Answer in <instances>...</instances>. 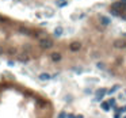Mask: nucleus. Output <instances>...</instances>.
Returning a JSON list of instances; mask_svg holds the SVG:
<instances>
[{"mask_svg":"<svg viewBox=\"0 0 126 118\" xmlns=\"http://www.w3.org/2000/svg\"><path fill=\"white\" fill-rule=\"evenodd\" d=\"M39 46H41L42 49H52V47L54 46V42H53V39L49 38V37H42V38L39 39Z\"/></svg>","mask_w":126,"mask_h":118,"instance_id":"1","label":"nucleus"},{"mask_svg":"<svg viewBox=\"0 0 126 118\" xmlns=\"http://www.w3.org/2000/svg\"><path fill=\"white\" fill-rule=\"evenodd\" d=\"M114 47H117V49H125L126 47V41L125 39H115L114 41Z\"/></svg>","mask_w":126,"mask_h":118,"instance_id":"2","label":"nucleus"},{"mask_svg":"<svg viewBox=\"0 0 126 118\" xmlns=\"http://www.w3.org/2000/svg\"><path fill=\"white\" fill-rule=\"evenodd\" d=\"M69 49H70V52H79L80 49H81V44L80 42H72V44L69 45Z\"/></svg>","mask_w":126,"mask_h":118,"instance_id":"3","label":"nucleus"},{"mask_svg":"<svg viewBox=\"0 0 126 118\" xmlns=\"http://www.w3.org/2000/svg\"><path fill=\"white\" fill-rule=\"evenodd\" d=\"M106 92H107V90L106 88H100L96 91V98H95V100H102L103 96L106 95Z\"/></svg>","mask_w":126,"mask_h":118,"instance_id":"4","label":"nucleus"},{"mask_svg":"<svg viewBox=\"0 0 126 118\" xmlns=\"http://www.w3.org/2000/svg\"><path fill=\"white\" fill-rule=\"evenodd\" d=\"M99 21L102 22V24H104V26H109V24L111 23L110 18H107V16H104V15H100V16H99Z\"/></svg>","mask_w":126,"mask_h":118,"instance_id":"5","label":"nucleus"},{"mask_svg":"<svg viewBox=\"0 0 126 118\" xmlns=\"http://www.w3.org/2000/svg\"><path fill=\"white\" fill-rule=\"evenodd\" d=\"M62 33H64V29H62L61 26H58V27H56V29H54V33H53V34H54V37H57V38H58V37L62 35Z\"/></svg>","mask_w":126,"mask_h":118,"instance_id":"6","label":"nucleus"},{"mask_svg":"<svg viewBox=\"0 0 126 118\" xmlns=\"http://www.w3.org/2000/svg\"><path fill=\"white\" fill-rule=\"evenodd\" d=\"M44 15L46 18H53L54 16V11L52 8H46V10H44Z\"/></svg>","mask_w":126,"mask_h":118,"instance_id":"7","label":"nucleus"},{"mask_svg":"<svg viewBox=\"0 0 126 118\" xmlns=\"http://www.w3.org/2000/svg\"><path fill=\"white\" fill-rule=\"evenodd\" d=\"M38 79L41 80V82H47V80L52 79V76H50L49 73H41V75L38 76Z\"/></svg>","mask_w":126,"mask_h":118,"instance_id":"8","label":"nucleus"},{"mask_svg":"<svg viewBox=\"0 0 126 118\" xmlns=\"http://www.w3.org/2000/svg\"><path fill=\"white\" fill-rule=\"evenodd\" d=\"M50 59H52V61L57 62V61H60V60H61V54H60V53H52Z\"/></svg>","mask_w":126,"mask_h":118,"instance_id":"9","label":"nucleus"},{"mask_svg":"<svg viewBox=\"0 0 126 118\" xmlns=\"http://www.w3.org/2000/svg\"><path fill=\"white\" fill-rule=\"evenodd\" d=\"M102 109L104 110V111H109V110H110V105H109V102H103V103H102Z\"/></svg>","mask_w":126,"mask_h":118,"instance_id":"10","label":"nucleus"},{"mask_svg":"<svg viewBox=\"0 0 126 118\" xmlns=\"http://www.w3.org/2000/svg\"><path fill=\"white\" fill-rule=\"evenodd\" d=\"M68 4V0H58V1H57V6L58 7H65Z\"/></svg>","mask_w":126,"mask_h":118,"instance_id":"11","label":"nucleus"},{"mask_svg":"<svg viewBox=\"0 0 126 118\" xmlns=\"http://www.w3.org/2000/svg\"><path fill=\"white\" fill-rule=\"evenodd\" d=\"M27 60H29V57H27V54H22V56L19 57V61H22V62H26Z\"/></svg>","mask_w":126,"mask_h":118,"instance_id":"12","label":"nucleus"},{"mask_svg":"<svg viewBox=\"0 0 126 118\" xmlns=\"http://www.w3.org/2000/svg\"><path fill=\"white\" fill-rule=\"evenodd\" d=\"M118 88H119V86H118V84H117V86H114V87H113V88H111V90H109V91H107V92H109V94H110V95H111V94H114V92H115V91H117V90H118Z\"/></svg>","mask_w":126,"mask_h":118,"instance_id":"13","label":"nucleus"},{"mask_svg":"<svg viewBox=\"0 0 126 118\" xmlns=\"http://www.w3.org/2000/svg\"><path fill=\"white\" fill-rule=\"evenodd\" d=\"M109 105H110V106H114V105H115V99H110L109 100Z\"/></svg>","mask_w":126,"mask_h":118,"instance_id":"14","label":"nucleus"},{"mask_svg":"<svg viewBox=\"0 0 126 118\" xmlns=\"http://www.w3.org/2000/svg\"><path fill=\"white\" fill-rule=\"evenodd\" d=\"M65 117H67V114H65V113H64V111H61V113H60V115H58V118H65Z\"/></svg>","mask_w":126,"mask_h":118,"instance_id":"15","label":"nucleus"},{"mask_svg":"<svg viewBox=\"0 0 126 118\" xmlns=\"http://www.w3.org/2000/svg\"><path fill=\"white\" fill-rule=\"evenodd\" d=\"M98 68H99V69H104V64L99 62V64H98Z\"/></svg>","mask_w":126,"mask_h":118,"instance_id":"16","label":"nucleus"},{"mask_svg":"<svg viewBox=\"0 0 126 118\" xmlns=\"http://www.w3.org/2000/svg\"><path fill=\"white\" fill-rule=\"evenodd\" d=\"M8 52H10V54H15V53H16V49H12V47H11Z\"/></svg>","mask_w":126,"mask_h":118,"instance_id":"17","label":"nucleus"},{"mask_svg":"<svg viewBox=\"0 0 126 118\" xmlns=\"http://www.w3.org/2000/svg\"><path fill=\"white\" fill-rule=\"evenodd\" d=\"M119 113H121V114H122V113H126V106H125V107H122V109L119 110Z\"/></svg>","mask_w":126,"mask_h":118,"instance_id":"18","label":"nucleus"},{"mask_svg":"<svg viewBox=\"0 0 126 118\" xmlns=\"http://www.w3.org/2000/svg\"><path fill=\"white\" fill-rule=\"evenodd\" d=\"M3 52H4V50H3V47L0 46V56H1V54H3Z\"/></svg>","mask_w":126,"mask_h":118,"instance_id":"19","label":"nucleus"},{"mask_svg":"<svg viewBox=\"0 0 126 118\" xmlns=\"http://www.w3.org/2000/svg\"><path fill=\"white\" fill-rule=\"evenodd\" d=\"M68 118H76V117H75L73 114H69V115H68Z\"/></svg>","mask_w":126,"mask_h":118,"instance_id":"20","label":"nucleus"},{"mask_svg":"<svg viewBox=\"0 0 126 118\" xmlns=\"http://www.w3.org/2000/svg\"><path fill=\"white\" fill-rule=\"evenodd\" d=\"M1 19H3V18H1V16H0V21H1Z\"/></svg>","mask_w":126,"mask_h":118,"instance_id":"21","label":"nucleus"},{"mask_svg":"<svg viewBox=\"0 0 126 118\" xmlns=\"http://www.w3.org/2000/svg\"><path fill=\"white\" fill-rule=\"evenodd\" d=\"M125 118H126V117H125Z\"/></svg>","mask_w":126,"mask_h":118,"instance_id":"22","label":"nucleus"}]
</instances>
